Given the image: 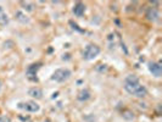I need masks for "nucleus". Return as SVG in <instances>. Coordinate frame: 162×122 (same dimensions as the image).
<instances>
[{
    "label": "nucleus",
    "instance_id": "1",
    "mask_svg": "<svg viewBox=\"0 0 162 122\" xmlns=\"http://www.w3.org/2000/svg\"><path fill=\"white\" fill-rule=\"evenodd\" d=\"M124 89L129 94H132L134 97H138V98H144L146 95V93H148L146 88L144 86H141V83L139 82L138 77H135L133 74L128 76L124 79Z\"/></svg>",
    "mask_w": 162,
    "mask_h": 122
},
{
    "label": "nucleus",
    "instance_id": "2",
    "mask_svg": "<svg viewBox=\"0 0 162 122\" xmlns=\"http://www.w3.org/2000/svg\"><path fill=\"white\" fill-rule=\"evenodd\" d=\"M99 54H100V48L95 44H89L83 50V58L88 61L94 60Z\"/></svg>",
    "mask_w": 162,
    "mask_h": 122
},
{
    "label": "nucleus",
    "instance_id": "3",
    "mask_svg": "<svg viewBox=\"0 0 162 122\" xmlns=\"http://www.w3.org/2000/svg\"><path fill=\"white\" fill-rule=\"evenodd\" d=\"M72 72L68 70V68H57L53 73V81L55 82H58V83H62L65 81H67L70 77H71Z\"/></svg>",
    "mask_w": 162,
    "mask_h": 122
},
{
    "label": "nucleus",
    "instance_id": "4",
    "mask_svg": "<svg viewBox=\"0 0 162 122\" xmlns=\"http://www.w3.org/2000/svg\"><path fill=\"white\" fill-rule=\"evenodd\" d=\"M20 108L26 110V111H29V112H36V111L39 110V105L34 101H27V103L20 104Z\"/></svg>",
    "mask_w": 162,
    "mask_h": 122
},
{
    "label": "nucleus",
    "instance_id": "5",
    "mask_svg": "<svg viewBox=\"0 0 162 122\" xmlns=\"http://www.w3.org/2000/svg\"><path fill=\"white\" fill-rule=\"evenodd\" d=\"M149 71L153 73V76L155 77H160L162 73L161 65L157 62H149Z\"/></svg>",
    "mask_w": 162,
    "mask_h": 122
},
{
    "label": "nucleus",
    "instance_id": "6",
    "mask_svg": "<svg viewBox=\"0 0 162 122\" xmlns=\"http://www.w3.org/2000/svg\"><path fill=\"white\" fill-rule=\"evenodd\" d=\"M84 12H85V6H84V4L77 2V4L73 6V13H74L76 16L81 17V16L84 15Z\"/></svg>",
    "mask_w": 162,
    "mask_h": 122
},
{
    "label": "nucleus",
    "instance_id": "7",
    "mask_svg": "<svg viewBox=\"0 0 162 122\" xmlns=\"http://www.w3.org/2000/svg\"><path fill=\"white\" fill-rule=\"evenodd\" d=\"M148 17H149V20H151V21H156L157 17H159V12H157V10L154 9V7L149 9V11H148Z\"/></svg>",
    "mask_w": 162,
    "mask_h": 122
},
{
    "label": "nucleus",
    "instance_id": "8",
    "mask_svg": "<svg viewBox=\"0 0 162 122\" xmlns=\"http://www.w3.org/2000/svg\"><path fill=\"white\" fill-rule=\"evenodd\" d=\"M16 18H17L20 22H22V23L29 22V18H27V16H26L23 12H21V11H17V12H16Z\"/></svg>",
    "mask_w": 162,
    "mask_h": 122
},
{
    "label": "nucleus",
    "instance_id": "9",
    "mask_svg": "<svg viewBox=\"0 0 162 122\" xmlns=\"http://www.w3.org/2000/svg\"><path fill=\"white\" fill-rule=\"evenodd\" d=\"M7 22H9V17H7V15L4 12L2 7L0 6V25H6Z\"/></svg>",
    "mask_w": 162,
    "mask_h": 122
},
{
    "label": "nucleus",
    "instance_id": "10",
    "mask_svg": "<svg viewBox=\"0 0 162 122\" xmlns=\"http://www.w3.org/2000/svg\"><path fill=\"white\" fill-rule=\"evenodd\" d=\"M29 93H31V95H32V97H37V98H42V95H43L42 90H40V89H38V88L32 89Z\"/></svg>",
    "mask_w": 162,
    "mask_h": 122
},
{
    "label": "nucleus",
    "instance_id": "11",
    "mask_svg": "<svg viewBox=\"0 0 162 122\" xmlns=\"http://www.w3.org/2000/svg\"><path fill=\"white\" fill-rule=\"evenodd\" d=\"M1 88H2V83H1V81H0V92H1Z\"/></svg>",
    "mask_w": 162,
    "mask_h": 122
}]
</instances>
